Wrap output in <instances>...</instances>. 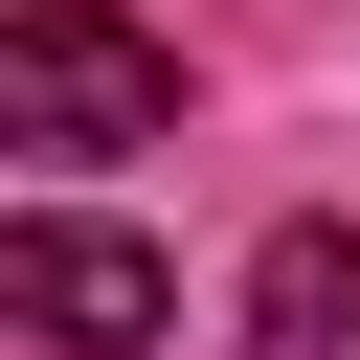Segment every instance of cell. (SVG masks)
Masks as SVG:
<instances>
[{
  "instance_id": "obj_2",
  "label": "cell",
  "mask_w": 360,
  "mask_h": 360,
  "mask_svg": "<svg viewBox=\"0 0 360 360\" xmlns=\"http://www.w3.org/2000/svg\"><path fill=\"white\" fill-rule=\"evenodd\" d=\"M0 315L68 338V360H135V338H180V270H158L135 225H90V202H22V225H0Z\"/></svg>"
},
{
  "instance_id": "obj_3",
  "label": "cell",
  "mask_w": 360,
  "mask_h": 360,
  "mask_svg": "<svg viewBox=\"0 0 360 360\" xmlns=\"http://www.w3.org/2000/svg\"><path fill=\"white\" fill-rule=\"evenodd\" d=\"M248 360H360V248H338V225H292V248L248 270Z\"/></svg>"
},
{
  "instance_id": "obj_1",
  "label": "cell",
  "mask_w": 360,
  "mask_h": 360,
  "mask_svg": "<svg viewBox=\"0 0 360 360\" xmlns=\"http://www.w3.org/2000/svg\"><path fill=\"white\" fill-rule=\"evenodd\" d=\"M0 135L68 180L112 135H180V45H135L112 0H0Z\"/></svg>"
}]
</instances>
